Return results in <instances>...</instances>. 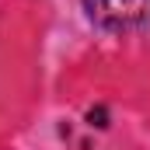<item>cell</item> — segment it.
Here are the masks:
<instances>
[{
	"label": "cell",
	"mask_w": 150,
	"mask_h": 150,
	"mask_svg": "<svg viewBox=\"0 0 150 150\" xmlns=\"http://www.w3.org/2000/svg\"><path fill=\"white\" fill-rule=\"evenodd\" d=\"M84 11L108 32H150V0H84Z\"/></svg>",
	"instance_id": "cell-1"
}]
</instances>
